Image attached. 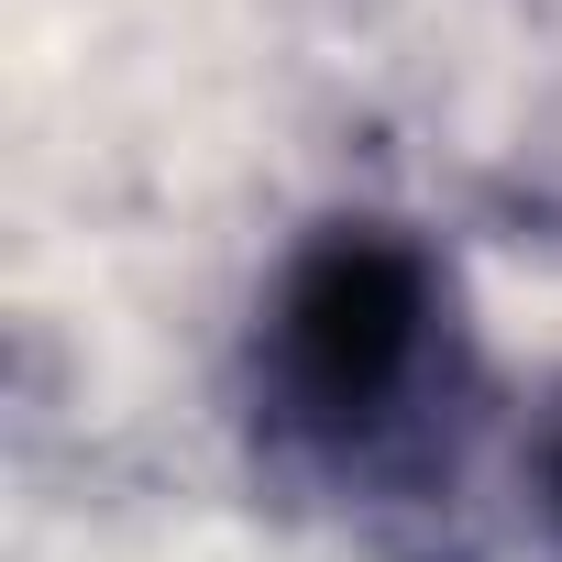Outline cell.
<instances>
[{
    "label": "cell",
    "instance_id": "obj_1",
    "mask_svg": "<svg viewBox=\"0 0 562 562\" xmlns=\"http://www.w3.org/2000/svg\"><path fill=\"white\" fill-rule=\"evenodd\" d=\"M243 397L265 463L299 496H331L386 551L408 529H441L463 507L485 419V364L452 265L386 210L310 221L254 299Z\"/></svg>",
    "mask_w": 562,
    "mask_h": 562
},
{
    "label": "cell",
    "instance_id": "obj_2",
    "mask_svg": "<svg viewBox=\"0 0 562 562\" xmlns=\"http://www.w3.org/2000/svg\"><path fill=\"white\" fill-rule=\"evenodd\" d=\"M529 507H540V529L562 540V397H551L540 430H529Z\"/></svg>",
    "mask_w": 562,
    "mask_h": 562
}]
</instances>
